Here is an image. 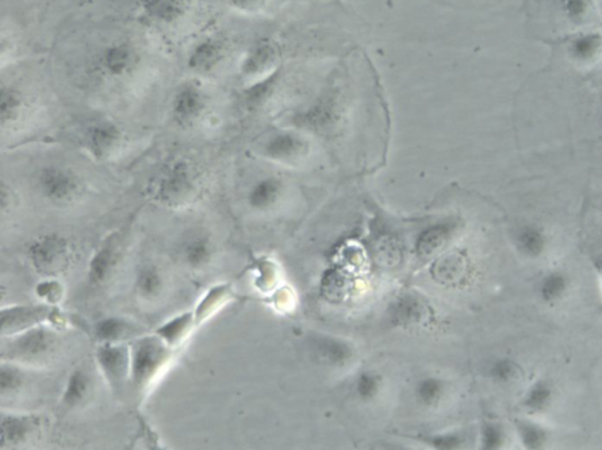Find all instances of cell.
I'll return each mask as SVG.
<instances>
[{"label": "cell", "mask_w": 602, "mask_h": 450, "mask_svg": "<svg viewBox=\"0 0 602 450\" xmlns=\"http://www.w3.org/2000/svg\"><path fill=\"white\" fill-rule=\"evenodd\" d=\"M119 260L117 248L112 242H109L95 254L91 261L88 278L92 284H103L112 276Z\"/></svg>", "instance_id": "cell-15"}, {"label": "cell", "mask_w": 602, "mask_h": 450, "mask_svg": "<svg viewBox=\"0 0 602 450\" xmlns=\"http://www.w3.org/2000/svg\"><path fill=\"white\" fill-rule=\"evenodd\" d=\"M99 363L111 379H121L128 366V353L121 347H103L98 354Z\"/></svg>", "instance_id": "cell-18"}, {"label": "cell", "mask_w": 602, "mask_h": 450, "mask_svg": "<svg viewBox=\"0 0 602 450\" xmlns=\"http://www.w3.org/2000/svg\"><path fill=\"white\" fill-rule=\"evenodd\" d=\"M45 310L41 309H17L9 313V318L3 315V327L9 325V329H21L22 325H28V321H34L43 317Z\"/></svg>", "instance_id": "cell-26"}, {"label": "cell", "mask_w": 602, "mask_h": 450, "mask_svg": "<svg viewBox=\"0 0 602 450\" xmlns=\"http://www.w3.org/2000/svg\"><path fill=\"white\" fill-rule=\"evenodd\" d=\"M279 194V184L274 179H263L251 188L248 203L252 209L265 210L275 202Z\"/></svg>", "instance_id": "cell-19"}, {"label": "cell", "mask_w": 602, "mask_h": 450, "mask_svg": "<svg viewBox=\"0 0 602 450\" xmlns=\"http://www.w3.org/2000/svg\"><path fill=\"white\" fill-rule=\"evenodd\" d=\"M22 376L21 373L13 367L2 368V374H0V387H2V395H7L18 391L22 386Z\"/></svg>", "instance_id": "cell-28"}, {"label": "cell", "mask_w": 602, "mask_h": 450, "mask_svg": "<svg viewBox=\"0 0 602 450\" xmlns=\"http://www.w3.org/2000/svg\"><path fill=\"white\" fill-rule=\"evenodd\" d=\"M375 388H377V383H375V380L372 376H362L359 382L360 394L363 396H372L374 393Z\"/></svg>", "instance_id": "cell-32"}, {"label": "cell", "mask_w": 602, "mask_h": 450, "mask_svg": "<svg viewBox=\"0 0 602 450\" xmlns=\"http://www.w3.org/2000/svg\"><path fill=\"white\" fill-rule=\"evenodd\" d=\"M126 142L121 127L109 119L95 121L83 134V148L95 161H110L121 153Z\"/></svg>", "instance_id": "cell-4"}, {"label": "cell", "mask_w": 602, "mask_h": 450, "mask_svg": "<svg viewBox=\"0 0 602 450\" xmlns=\"http://www.w3.org/2000/svg\"><path fill=\"white\" fill-rule=\"evenodd\" d=\"M28 100L21 88L14 84L2 85L0 91V121L2 129H14L28 112Z\"/></svg>", "instance_id": "cell-12"}, {"label": "cell", "mask_w": 602, "mask_h": 450, "mask_svg": "<svg viewBox=\"0 0 602 450\" xmlns=\"http://www.w3.org/2000/svg\"><path fill=\"white\" fill-rule=\"evenodd\" d=\"M166 357V349L164 348L162 342L156 338H143L138 342L132 356L134 381L139 386L148 382L162 366Z\"/></svg>", "instance_id": "cell-8"}, {"label": "cell", "mask_w": 602, "mask_h": 450, "mask_svg": "<svg viewBox=\"0 0 602 450\" xmlns=\"http://www.w3.org/2000/svg\"><path fill=\"white\" fill-rule=\"evenodd\" d=\"M229 4L240 11H255L263 0H229Z\"/></svg>", "instance_id": "cell-33"}, {"label": "cell", "mask_w": 602, "mask_h": 450, "mask_svg": "<svg viewBox=\"0 0 602 450\" xmlns=\"http://www.w3.org/2000/svg\"><path fill=\"white\" fill-rule=\"evenodd\" d=\"M91 390V380L83 369H76L68 379L67 391L64 393V403L67 407L78 406L85 400Z\"/></svg>", "instance_id": "cell-21"}, {"label": "cell", "mask_w": 602, "mask_h": 450, "mask_svg": "<svg viewBox=\"0 0 602 450\" xmlns=\"http://www.w3.org/2000/svg\"><path fill=\"white\" fill-rule=\"evenodd\" d=\"M37 420L29 417H4L2 421V445H21L28 441L34 432Z\"/></svg>", "instance_id": "cell-16"}, {"label": "cell", "mask_w": 602, "mask_h": 450, "mask_svg": "<svg viewBox=\"0 0 602 450\" xmlns=\"http://www.w3.org/2000/svg\"><path fill=\"white\" fill-rule=\"evenodd\" d=\"M226 53L228 49L220 38H204L192 48L187 57V68L194 75H212L224 61Z\"/></svg>", "instance_id": "cell-9"}, {"label": "cell", "mask_w": 602, "mask_h": 450, "mask_svg": "<svg viewBox=\"0 0 602 450\" xmlns=\"http://www.w3.org/2000/svg\"><path fill=\"white\" fill-rule=\"evenodd\" d=\"M502 432L496 426H489L484 432V446L486 449H496L502 444Z\"/></svg>", "instance_id": "cell-30"}, {"label": "cell", "mask_w": 602, "mask_h": 450, "mask_svg": "<svg viewBox=\"0 0 602 450\" xmlns=\"http://www.w3.org/2000/svg\"><path fill=\"white\" fill-rule=\"evenodd\" d=\"M151 194L156 202L167 209H186L204 194V178L192 161L176 158L157 173Z\"/></svg>", "instance_id": "cell-1"}, {"label": "cell", "mask_w": 602, "mask_h": 450, "mask_svg": "<svg viewBox=\"0 0 602 450\" xmlns=\"http://www.w3.org/2000/svg\"><path fill=\"white\" fill-rule=\"evenodd\" d=\"M130 329L131 328L125 321L118 320V319H109V320L99 322L95 332L102 340L117 341L124 338Z\"/></svg>", "instance_id": "cell-25"}, {"label": "cell", "mask_w": 602, "mask_h": 450, "mask_svg": "<svg viewBox=\"0 0 602 450\" xmlns=\"http://www.w3.org/2000/svg\"><path fill=\"white\" fill-rule=\"evenodd\" d=\"M136 286L139 294L144 299H155L163 290V276L158 268L153 265H148L140 269L137 275Z\"/></svg>", "instance_id": "cell-20"}, {"label": "cell", "mask_w": 602, "mask_h": 450, "mask_svg": "<svg viewBox=\"0 0 602 450\" xmlns=\"http://www.w3.org/2000/svg\"><path fill=\"white\" fill-rule=\"evenodd\" d=\"M552 395H553V391L550 384L544 381H539L528 391L526 399H525V406L531 410H543L550 405Z\"/></svg>", "instance_id": "cell-24"}, {"label": "cell", "mask_w": 602, "mask_h": 450, "mask_svg": "<svg viewBox=\"0 0 602 450\" xmlns=\"http://www.w3.org/2000/svg\"><path fill=\"white\" fill-rule=\"evenodd\" d=\"M214 248L206 234L195 233L179 246V256L190 268L202 269L212 260Z\"/></svg>", "instance_id": "cell-14"}, {"label": "cell", "mask_w": 602, "mask_h": 450, "mask_svg": "<svg viewBox=\"0 0 602 450\" xmlns=\"http://www.w3.org/2000/svg\"><path fill=\"white\" fill-rule=\"evenodd\" d=\"M29 257L38 273L46 276H57L67 272L75 263L74 245L58 234H48L38 238L29 248Z\"/></svg>", "instance_id": "cell-3"}, {"label": "cell", "mask_w": 602, "mask_h": 450, "mask_svg": "<svg viewBox=\"0 0 602 450\" xmlns=\"http://www.w3.org/2000/svg\"><path fill=\"white\" fill-rule=\"evenodd\" d=\"M567 53L579 65H590L602 56V31H582L571 37Z\"/></svg>", "instance_id": "cell-13"}, {"label": "cell", "mask_w": 602, "mask_h": 450, "mask_svg": "<svg viewBox=\"0 0 602 450\" xmlns=\"http://www.w3.org/2000/svg\"><path fill=\"white\" fill-rule=\"evenodd\" d=\"M517 368L515 363L511 360H499L490 367V376L500 382H508V381L515 379Z\"/></svg>", "instance_id": "cell-29"}, {"label": "cell", "mask_w": 602, "mask_h": 450, "mask_svg": "<svg viewBox=\"0 0 602 450\" xmlns=\"http://www.w3.org/2000/svg\"><path fill=\"white\" fill-rule=\"evenodd\" d=\"M560 5L567 21L582 24L592 13L593 0H560Z\"/></svg>", "instance_id": "cell-23"}, {"label": "cell", "mask_w": 602, "mask_h": 450, "mask_svg": "<svg viewBox=\"0 0 602 450\" xmlns=\"http://www.w3.org/2000/svg\"><path fill=\"white\" fill-rule=\"evenodd\" d=\"M139 64V51L126 41L106 45L97 53L94 60L95 70L111 80H121L131 76Z\"/></svg>", "instance_id": "cell-6"}, {"label": "cell", "mask_w": 602, "mask_h": 450, "mask_svg": "<svg viewBox=\"0 0 602 450\" xmlns=\"http://www.w3.org/2000/svg\"><path fill=\"white\" fill-rule=\"evenodd\" d=\"M519 432L525 447L528 449H538L546 441V433L539 426L533 425V423H520Z\"/></svg>", "instance_id": "cell-27"}, {"label": "cell", "mask_w": 602, "mask_h": 450, "mask_svg": "<svg viewBox=\"0 0 602 450\" xmlns=\"http://www.w3.org/2000/svg\"><path fill=\"white\" fill-rule=\"evenodd\" d=\"M36 186L41 197L53 205H74L84 194L82 179L72 169L60 165H46L36 176Z\"/></svg>", "instance_id": "cell-2"}, {"label": "cell", "mask_w": 602, "mask_h": 450, "mask_svg": "<svg viewBox=\"0 0 602 450\" xmlns=\"http://www.w3.org/2000/svg\"><path fill=\"white\" fill-rule=\"evenodd\" d=\"M278 63V50L271 42L262 41L247 52L241 63V76L247 83H259L274 70Z\"/></svg>", "instance_id": "cell-11"}, {"label": "cell", "mask_w": 602, "mask_h": 450, "mask_svg": "<svg viewBox=\"0 0 602 450\" xmlns=\"http://www.w3.org/2000/svg\"><path fill=\"white\" fill-rule=\"evenodd\" d=\"M567 286H569V282H567V278L562 273H550L540 283V298L544 302H557V300L565 294Z\"/></svg>", "instance_id": "cell-22"}, {"label": "cell", "mask_w": 602, "mask_h": 450, "mask_svg": "<svg viewBox=\"0 0 602 450\" xmlns=\"http://www.w3.org/2000/svg\"><path fill=\"white\" fill-rule=\"evenodd\" d=\"M516 244L524 256L536 257L546 248L547 238L542 227L535 224H524L517 230Z\"/></svg>", "instance_id": "cell-17"}, {"label": "cell", "mask_w": 602, "mask_h": 450, "mask_svg": "<svg viewBox=\"0 0 602 450\" xmlns=\"http://www.w3.org/2000/svg\"><path fill=\"white\" fill-rule=\"evenodd\" d=\"M420 398L427 402H432L433 400L438 398L440 394L439 383L435 380H427L421 383L419 388Z\"/></svg>", "instance_id": "cell-31"}, {"label": "cell", "mask_w": 602, "mask_h": 450, "mask_svg": "<svg viewBox=\"0 0 602 450\" xmlns=\"http://www.w3.org/2000/svg\"><path fill=\"white\" fill-rule=\"evenodd\" d=\"M209 111V100L205 91L197 83L180 85L171 102L172 119L184 130L197 127L204 121Z\"/></svg>", "instance_id": "cell-5"}, {"label": "cell", "mask_w": 602, "mask_h": 450, "mask_svg": "<svg viewBox=\"0 0 602 450\" xmlns=\"http://www.w3.org/2000/svg\"><path fill=\"white\" fill-rule=\"evenodd\" d=\"M57 348V337L49 329H30L10 345L11 356L19 357L26 363H38L52 356Z\"/></svg>", "instance_id": "cell-7"}, {"label": "cell", "mask_w": 602, "mask_h": 450, "mask_svg": "<svg viewBox=\"0 0 602 450\" xmlns=\"http://www.w3.org/2000/svg\"><path fill=\"white\" fill-rule=\"evenodd\" d=\"M192 4V0H144L141 10L152 25L172 28L185 21Z\"/></svg>", "instance_id": "cell-10"}]
</instances>
